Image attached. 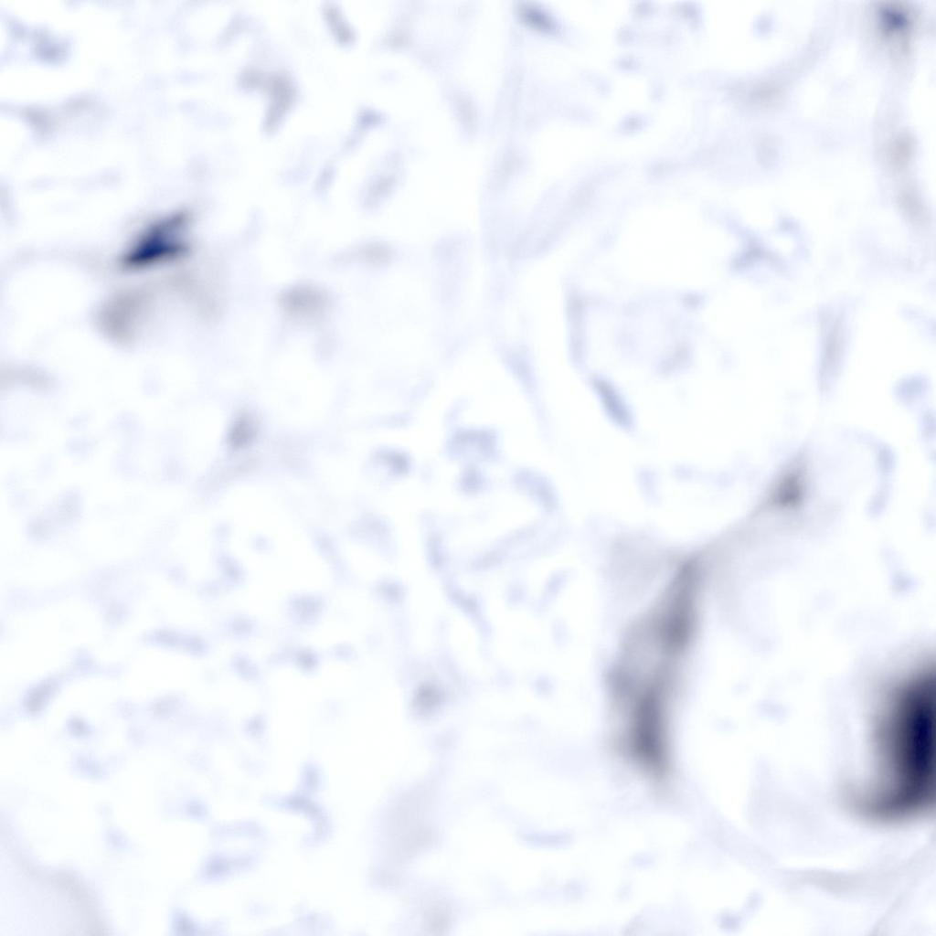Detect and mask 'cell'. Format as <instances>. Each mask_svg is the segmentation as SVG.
I'll return each instance as SVG.
<instances>
[{"label":"cell","instance_id":"6da1fadb","mask_svg":"<svg viewBox=\"0 0 936 936\" xmlns=\"http://www.w3.org/2000/svg\"><path fill=\"white\" fill-rule=\"evenodd\" d=\"M879 742L898 764L902 801L908 804L929 795L935 743L936 688L932 675L918 672L895 685L880 706Z\"/></svg>","mask_w":936,"mask_h":936},{"label":"cell","instance_id":"7a4b0ae2","mask_svg":"<svg viewBox=\"0 0 936 936\" xmlns=\"http://www.w3.org/2000/svg\"><path fill=\"white\" fill-rule=\"evenodd\" d=\"M187 218L184 214L163 216L143 229L121 257L125 269L142 270L183 256L187 249Z\"/></svg>","mask_w":936,"mask_h":936}]
</instances>
